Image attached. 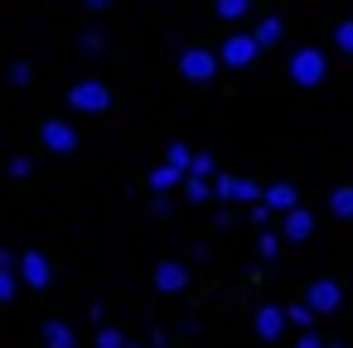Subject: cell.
Masks as SVG:
<instances>
[{"label":"cell","instance_id":"6da1fadb","mask_svg":"<svg viewBox=\"0 0 353 348\" xmlns=\"http://www.w3.org/2000/svg\"><path fill=\"white\" fill-rule=\"evenodd\" d=\"M68 112H78V116H102V112H112V88H107L102 78L73 83V88H68Z\"/></svg>","mask_w":353,"mask_h":348},{"label":"cell","instance_id":"7a4b0ae2","mask_svg":"<svg viewBox=\"0 0 353 348\" xmlns=\"http://www.w3.org/2000/svg\"><path fill=\"white\" fill-rule=\"evenodd\" d=\"M329 78V59L319 49H295L290 54V83L295 88H319Z\"/></svg>","mask_w":353,"mask_h":348},{"label":"cell","instance_id":"3957f363","mask_svg":"<svg viewBox=\"0 0 353 348\" xmlns=\"http://www.w3.org/2000/svg\"><path fill=\"white\" fill-rule=\"evenodd\" d=\"M218 68H223V59H218L213 49H184V54H179V78H184V83H213Z\"/></svg>","mask_w":353,"mask_h":348},{"label":"cell","instance_id":"277c9868","mask_svg":"<svg viewBox=\"0 0 353 348\" xmlns=\"http://www.w3.org/2000/svg\"><path fill=\"white\" fill-rule=\"evenodd\" d=\"M39 141H44L49 155H73V150H78V126L63 121V116H49V121L39 126Z\"/></svg>","mask_w":353,"mask_h":348},{"label":"cell","instance_id":"5b68a950","mask_svg":"<svg viewBox=\"0 0 353 348\" xmlns=\"http://www.w3.org/2000/svg\"><path fill=\"white\" fill-rule=\"evenodd\" d=\"M213 198H223V203H261V184H252L242 174H213Z\"/></svg>","mask_w":353,"mask_h":348},{"label":"cell","instance_id":"8992f818","mask_svg":"<svg viewBox=\"0 0 353 348\" xmlns=\"http://www.w3.org/2000/svg\"><path fill=\"white\" fill-rule=\"evenodd\" d=\"M20 285H30V290H49V280H54V261H49V252H20Z\"/></svg>","mask_w":353,"mask_h":348},{"label":"cell","instance_id":"52a82bcc","mask_svg":"<svg viewBox=\"0 0 353 348\" xmlns=\"http://www.w3.org/2000/svg\"><path fill=\"white\" fill-rule=\"evenodd\" d=\"M256 54H261V49H256V39H252V34H228V39H223V49H218L223 68H247Z\"/></svg>","mask_w":353,"mask_h":348},{"label":"cell","instance_id":"ba28073f","mask_svg":"<svg viewBox=\"0 0 353 348\" xmlns=\"http://www.w3.org/2000/svg\"><path fill=\"white\" fill-rule=\"evenodd\" d=\"M310 232H314V213L305 203L290 208V213H281V237L285 242H310Z\"/></svg>","mask_w":353,"mask_h":348},{"label":"cell","instance_id":"9c48e42d","mask_svg":"<svg viewBox=\"0 0 353 348\" xmlns=\"http://www.w3.org/2000/svg\"><path fill=\"white\" fill-rule=\"evenodd\" d=\"M155 290H165V295L189 290V266H184V261H160V266H155Z\"/></svg>","mask_w":353,"mask_h":348},{"label":"cell","instance_id":"30bf717a","mask_svg":"<svg viewBox=\"0 0 353 348\" xmlns=\"http://www.w3.org/2000/svg\"><path fill=\"white\" fill-rule=\"evenodd\" d=\"M339 300H343V290H339L334 280H314V285L305 290V305H310L314 314H334V309H339Z\"/></svg>","mask_w":353,"mask_h":348},{"label":"cell","instance_id":"8fae6325","mask_svg":"<svg viewBox=\"0 0 353 348\" xmlns=\"http://www.w3.org/2000/svg\"><path fill=\"white\" fill-rule=\"evenodd\" d=\"M261 203H266L271 213H290V208H300V194H295V184L276 179V184H266V189H261Z\"/></svg>","mask_w":353,"mask_h":348},{"label":"cell","instance_id":"7c38bea8","mask_svg":"<svg viewBox=\"0 0 353 348\" xmlns=\"http://www.w3.org/2000/svg\"><path fill=\"white\" fill-rule=\"evenodd\" d=\"M285 324H290V319H285V309H281V305H261V309H256V334H261L266 343H271V338H281V334H285Z\"/></svg>","mask_w":353,"mask_h":348},{"label":"cell","instance_id":"4fadbf2b","mask_svg":"<svg viewBox=\"0 0 353 348\" xmlns=\"http://www.w3.org/2000/svg\"><path fill=\"white\" fill-rule=\"evenodd\" d=\"M39 334H44V348H78V334H73L68 319H49Z\"/></svg>","mask_w":353,"mask_h":348},{"label":"cell","instance_id":"5bb4252c","mask_svg":"<svg viewBox=\"0 0 353 348\" xmlns=\"http://www.w3.org/2000/svg\"><path fill=\"white\" fill-rule=\"evenodd\" d=\"M252 39H256V49H271V44H281V39H285V25H281V15H266V20L252 30Z\"/></svg>","mask_w":353,"mask_h":348},{"label":"cell","instance_id":"9a60e30c","mask_svg":"<svg viewBox=\"0 0 353 348\" xmlns=\"http://www.w3.org/2000/svg\"><path fill=\"white\" fill-rule=\"evenodd\" d=\"M184 184V174L174 170V165H155L150 170V194H170V189H179Z\"/></svg>","mask_w":353,"mask_h":348},{"label":"cell","instance_id":"2e32d148","mask_svg":"<svg viewBox=\"0 0 353 348\" xmlns=\"http://www.w3.org/2000/svg\"><path fill=\"white\" fill-rule=\"evenodd\" d=\"M329 213H334V218H353V184H339V189L329 194Z\"/></svg>","mask_w":353,"mask_h":348},{"label":"cell","instance_id":"e0dca14e","mask_svg":"<svg viewBox=\"0 0 353 348\" xmlns=\"http://www.w3.org/2000/svg\"><path fill=\"white\" fill-rule=\"evenodd\" d=\"M218 20H247L252 15V0H213Z\"/></svg>","mask_w":353,"mask_h":348},{"label":"cell","instance_id":"ac0fdd59","mask_svg":"<svg viewBox=\"0 0 353 348\" xmlns=\"http://www.w3.org/2000/svg\"><path fill=\"white\" fill-rule=\"evenodd\" d=\"M165 165H174L179 174H189V165H194V150H189L184 141H170V150H165Z\"/></svg>","mask_w":353,"mask_h":348},{"label":"cell","instance_id":"d6986e66","mask_svg":"<svg viewBox=\"0 0 353 348\" xmlns=\"http://www.w3.org/2000/svg\"><path fill=\"white\" fill-rule=\"evenodd\" d=\"M184 198H189V203H208V198H213V179H194V174H184Z\"/></svg>","mask_w":353,"mask_h":348},{"label":"cell","instance_id":"ffe728a7","mask_svg":"<svg viewBox=\"0 0 353 348\" xmlns=\"http://www.w3.org/2000/svg\"><path fill=\"white\" fill-rule=\"evenodd\" d=\"M285 319H290L300 334H305V329H314V309H310L305 300H300V305H290V309H285Z\"/></svg>","mask_w":353,"mask_h":348},{"label":"cell","instance_id":"44dd1931","mask_svg":"<svg viewBox=\"0 0 353 348\" xmlns=\"http://www.w3.org/2000/svg\"><path fill=\"white\" fill-rule=\"evenodd\" d=\"M78 49H83V54H102V49H107V34H102V30H83V34H78Z\"/></svg>","mask_w":353,"mask_h":348},{"label":"cell","instance_id":"7402d4cb","mask_svg":"<svg viewBox=\"0 0 353 348\" xmlns=\"http://www.w3.org/2000/svg\"><path fill=\"white\" fill-rule=\"evenodd\" d=\"M92 343H97V348H126V334H121V329H112V324H102Z\"/></svg>","mask_w":353,"mask_h":348},{"label":"cell","instance_id":"603a6c76","mask_svg":"<svg viewBox=\"0 0 353 348\" xmlns=\"http://www.w3.org/2000/svg\"><path fill=\"white\" fill-rule=\"evenodd\" d=\"M20 295V271H0V305H10Z\"/></svg>","mask_w":353,"mask_h":348},{"label":"cell","instance_id":"cb8c5ba5","mask_svg":"<svg viewBox=\"0 0 353 348\" xmlns=\"http://www.w3.org/2000/svg\"><path fill=\"white\" fill-rule=\"evenodd\" d=\"M189 174H194V179H213V174H218V160H213V155H194Z\"/></svg>","mask_w":353,"mask_h":348},{"label":"cell","instance_id":"d4e9b609","mask_svg":"<svg viewBox=\"0 0 353 348\" xmlns=\"http://www.w3.org/2000/svg\"><path fill=\"white\" fill-rule=\"evenodd\" d=\"M281 242H285L281 232H271V227H261V237H256V252H261V256H276V252H281Z\"/></svg>","mask_w":353,"mask_h":348},{"label":"cell","instance_id":"484cf974","mask_svg":"<svg viewBox=\"0 0 353 348\" xmlns=\"http://www.w3.org/2000/svg\"><path fill=\"white\" fill-rule=\"evenodd\" d=\"M334 44H339V54H348V59H353V20H339V30H334Z\"/></svg>","mask_w":353,"mask_h":348},{"label":"cell","instance_id":"4316f807","mask_svg":"<svg viewBox=\"0 0 353 348\" xmlns=\"http://www.w3.org/2000/svg\"><path fill=\"white\" fill-rule=\"evenodd\" d=\"M6 170H10V179H30V174H34V160H30V155H10Z\"/></svg>","mask_w":353,"mask_h":348},{"label":"cell","instance_id":"83f0119b","mask_svg":"<svg viewBox=\"0 0 353 348\" xmlns=\"http://www.w3.org/2000/svg\"><path fill=\"white\" fill-rule=\"evenodd\" d=\"M30 78H34V68H30L25 59H20V63H10V83H15V88H30Z\"/></svg>","mask_w":353,"mask_h":348},{"label":"cell","instance_id":"f1b7e54d","mask_svg":"<svg viewBox=\"0 0 353 348\" xmlns=\"http://www.w3.org/2000/svg\"><path fill=\"white\" fill-rule=\"evenodd\" d=\"M15 266H20V256L10 247H0V271H15Z\"/></svg>","mask_w":353,"mask_h":348},{"label":"cell","instance_id":"f546056e","mask_svg":"<svg viewBox=\"0 0 353 348\" xmlns=\"http://www.w3.org/2000/svg\"><path fill=\"white\" fill-rule=\"evenodd\" d=\"M295 348H324V343H319V334H314V329H305V334H300V343H295Z\"/></svg>","mask_w":353,"mask_h":348},{"label":"cell","instance_id":"4dcf8cb0","mask_svg":"<svg viewBox=\"0 0 353 348\" xmlns=\"http://www.w3.org/2000/svg\"><path fill=\"white\" fill-rule=\"evenodd\" d=\"M266 218H271V208H266V203H252V223H261V227H266Z\"/></svg>","mask_w":353,"mask_h":348},{"label":"cell","instance_id":"1f68e13d","mask_svg":"<svg viewBox=\"0 0 353 348\" xmlns=\"http://www.w3.org/2000/svg\"><path fill=\"white\" fill-rule=\"evenodd\" d=\"M83 6H88V10H107V6H112V0H83Z\"/></svg>","mask_w":353,"mask_h":348},{"label":"cell","instance_id":"d6a6232c","mask_svg":"<svg viewBox=\"0 0 353 348\" xmlns=\"http://www.w3.org/2000/svg\"><path fill=\"white\" fill-rule=\"evenodd\" d=\"M334 348H339V343H334Z\"/></svg>","mask_w":353,"mask_h":348}]
</instances>
